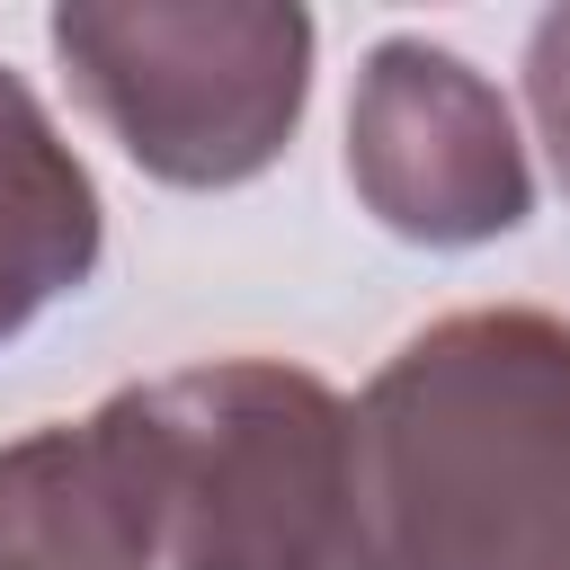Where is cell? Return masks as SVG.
Segmentation results:
<instances>
[{
  "label": "cell",
  "instance_id": "1",
  "mask_svg": "<svg viewBox=\"0 0 570 570\" xmlns=\"http://www.w3.org/2000/svg\"><path fill=\"white\" fill-rule=\"evenodd\" d=\"M338 570H570V321L472 303L347 401Z\"/></svg>",
  "mask_w": 570,
  "mask_h": 570
},
{
  "label": "cell",
  "instance_id": "2",
  "mask_svg": "<svg viewBox=\"0 0 570 570\" xmlns=\"http://www.w3.org/2000/svg\"><path fill=\"white\" fill-rule=\"evenodd\" d=\"M160 570H338L347 401L285 356H205L98 401Z\"/></svg>",
  "mask_w": 570,
  "mask_h": 570
},
{
  "label": "cell",
  "instance_id": "3",
  "mask_svg": "<svg viewBox=\"0 0 570 570\" xmlns=\"http://www.w3.org/2000/svg\"><path fill=\"white\" fill-rule=\"evenodd\" d=\"M45 36L80 107L160 187H249L312 107L294 0H62Z\"/></svg>",
  "mask_w": 570,
  "mask_h": 570
},
{
  "label": "cell",
  "instance_id": "4",
  "mask_svg": "<svg viewBox=\"0 0 570 570\" xmlns=\"http://www.w3.org/2000/svg\"><path fill=\"white\" fill-rule=\"evenodd\" d=\"M347 187L410 249H481L534 214L517 107L454 45L383 36L347 98Z\"/></svg>",
  "mask_w": 570,
  "mask_h": 570
},
{
  "label": "cell",
  "instance_id": "5",
  "mask_svg": "<svg viewBox=\"0 0 570 570\" xmlns=\"http://www.w3.org/2000/svg\"><path fill=\"white\" fill-rule=\"evenodd\" d=\"M0 570H160L151 508L98 410L0 445Z\"/></svg>",
  "mask_w": 570,
  "mask_h": 570
},
{
  "label": "cell",
  "instance_id": "6",
  "mask_svg": "<svg viewBox=\"0 0 570 570\" xmlns=\"http://www.w3.org/2000/svg\"><path fill=\"white\" fill-rule=\"evenodd\" d=\"M107 205L45 98L0 62V347L98 276Z\"/></svg>",
  "mask_w": 570,
  "mask_h": 570
},
{
  "label": "cell",
  "instance_id": "7",
  "mask_svg": "<svg viewBox=\"0 0 570 570\" xmlns=\"http://www.w3.org/2000/svg\"><path fill=\"white\" fill-rule=\"evenodd\" d=\"M525 107H534V134L552 151V178L570 196V0L534 18L525 36Z\"/></svg>",
  "mask_w": 570,
  "mask_h": 570
}]
</instances>
